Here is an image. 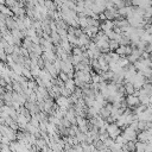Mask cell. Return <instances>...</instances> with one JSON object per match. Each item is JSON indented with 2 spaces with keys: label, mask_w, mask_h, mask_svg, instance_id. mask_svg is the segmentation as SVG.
<instances>
[{
  "label": "cell",
  "mask_w": 152,
  "mask_h": 152,
  "mask_svg": "<svg viewBox=\"0 0 152 152\" xmlns=\"http://www.w3.org/2000/svg\"><path fill=\"white\" fill-rule=\"evenodd\" d=\"M121 1H124V2H127V1H131V0H121Z\"/></svg>",
  "instance_id": "2"
},
{
  "label": "cell",
  "mask_w": 152,
  "mask_h": 152,
  "mask_svg": "<svg viewBox=\"0 0 152 152\" xmlns=\"http://www.w3.org/2000/svg\"><path fill=\"white\" fill-rule=\"evenodd\" d=\"M127 102H128V104H138L139 97H137V95H129L127 97Z\"/></svg>",
  "instance_id": "1"
}]
</instances>
